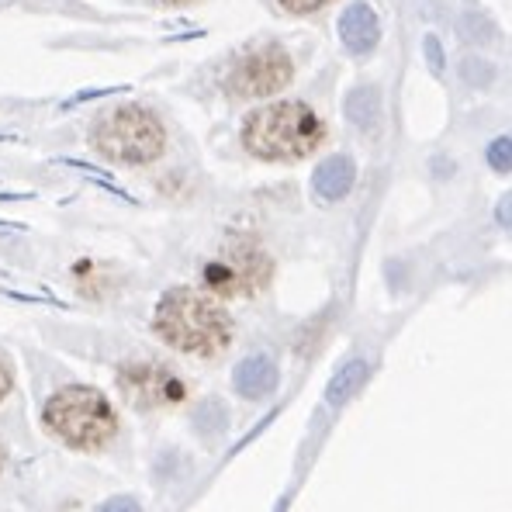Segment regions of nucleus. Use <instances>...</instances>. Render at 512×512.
I'll return each mask as SVG.
<instances>
[{
	"label": "nucleus",
	"instance_id": "f257e3e1",
	"mask_svg": "<svg viewBox=\"0 0 512 512\" xmlns=\"http://www.w3.org/2000/svg\"><path fill=\"white\" fill-rule=\"evenodd\" d=\"M153 329L167 346L191 357H218L232 343L229 312L194 288L167 291L156 305Z\"/></svg>",
	"mask_w": 512,
	"mask_h": 512
},
{
	"label": "nucleus",
	"instance_id": "f03ea898",
	"mask_svg": "<svg viewBox=\"0 0 512 512\" xmlns=\"http://www.w3.org/2000/svg\"><path fill=\"white\" fill-rule=\"evenodd\" d=\"M326 139V125L308 104L301 101H277L253 111L243 122V146L256 160L267 163H291L305 160Z\"/></svg>",
	"mask_w": 512,
	"mask_h": 512
},
{
	"label": "nucleus",
	"instance_id": "7ed1b4c3",
	"mask_svg": "<svg viewBox=\"0 0 512 512\" xmlns=\"http://www.w3.org/2000/svg\"><path fill=\"white\" fill-rule=\"evenodd\" d=\"M42 426L73 450H104L118 436V412L97 388L70 384L42 405Z\"/></svg>",
	"mask_w": 512,
	"mask_h": 512
},
{
	"label": "nucleus",
	"instance_id": "20e7f679",
	"mask_svg": "<svg viewBox=\"0 0 512 512\" xmlns=\"http://www.w3.org/2000/svg\"><path fill=\"white\" fill-rule=\"evenodd\" d=\"M90 139L104 160L122 163V167H146V163L160 160L167 149V128L153 111L139 108V104H122L97 118Z\"/></svg>",
	"mask_w": 512,
	"mask_h": 512
},
{
	"label": "nucleus",
	"instance_id": "39448f33",
	"mask_svg": "<svg viewBox=\"0 0 512 512\" xmlns=\"http://www.w3.org/2000/svg\"><path fill=\"white\" fill-rule=\"evenodd\" d=\"M274 277V260L250 239H232L201 270L205 288L218 298H256Z\"/></svg>",
	"mask_w": 512,
	"mask_h": 512
},
{
	"label": "nucleus",
	"instance_id": "423d86ee",
	"mask_svg": "<svg viewBox=\"0 0 512 512\" xmlns=\"http://www.w3.org/2000/svg\"><path fill=\"white\" fill-rule=\"evenodd\" d=\"M118 391L128 405L142 412L173 409L187 398V381L173 367L156 360H132L118 367Z\"/></svg>",
	"mask_w": 512,
	"mask_h": 512
},
{
	"label": "nucleus",
	"instance_id": "0eeeda50",
	"mask_svg": "<svg viewBox=\"0 0 512 512\" xmlns=\"http://www.w3.org/2000/svg\"><path fill=\"white\" fill-rule=\"evenodd\" d=\"M295 77L288 52L281 45H260V49L246 52L225 77V90L236 101H256V97H270L284 90Z\"/></svg>",
	"mask_w": 512,
	"mask_h": 512
},
{
	"label": "nucleus",
	"instance_id": "6e6552de",
	"mask_svg": "<svg viewBox=\"0 0 512 512\" xmlns=\"http://www.w3.org/2000/svg\"><path fill=\"white\" fill-rule=\"evenodd\" d=\"M340 39L346 49L357 52V56H367V52L381 42V18L374 14L371 4L357 0V4L346 7L340 18Z\"/></svg>",
	"mask_w": 512,
	"mask_h": 512
},
{
	"label": "nucleus",
	"instance_id": "1a4fd4ad",
	"mask_svg": "<svg viewBox=\"0 0 512 512\" xmlns=\"http://www.w3.org/2000/svg\"><path fill=\"white\" fill-rule=\"evenodd\" d=\"M277 381H281V374H277V364L270 357H263V353H253V357H246L243 364L232 371V388L239 391L243 398H267L270 391L277 388Z\"/></svg>",
	"mask_w": 512,
	"mask_h": 512
},
{
	"label": "nucleus",
	"instance_id": "9d476101",
	"mask_svg": "<svg viewBox=\"0 0 512 512\" xmlns=\"http://www.w3.org/2000/svg\"><path fill=\"white\" fill-rule=\"evenodd\" d=\"M353 180H357L353 160L343 153H336L319 163V170H315V177H312V187L322 201H343L346 194L353 191Z\"/></svg>",
	"mask_w": 512,
	"mask_h": 512
},
{
	"label": "nucleus",
	"instance_id": "9b49d317",
	"mask_svg": "<svg viewBox=\"0 0 512 512\" xmlns=\"http://www.w3.org/2000/svg\"><path fill=\"white\" fill-rule=\"evenodd\" d=\"M364 381H367V360H350V364L340 367V374H333V381L326 388V402L333 409H340V405H346L364 388Z\"/></svg>",
	"mask_w": 512,
	"mask_h": 512
},
{
	"label": "nucleus",
	"instance_id": "f8f14e48",
	"mask_svg": "<svg viewBox=\"0 0 512 512\" xmlns=\"http://www.w3.org/2000/svg\"><path fill=\"white\" fill-rule=\"evenodd\" d=\"M346 118L360 128H374L381 122V97L374 87H360L346 97Z\"/></svg>",
	"mask_w": 512,
	"mask_h": 512
},
{
	"label": "nucleus",
	"instance_id": "ddd939ff",
	"mask_svg": "<svg viewBox=\"0 0 512 512\" xmlns=\"http://www.w3.org/2000/svg\"><path fill=\"white\" fill-rule=\"evenodd\" d=\"M194 429H198L205 440H215V436H225L229 429V412H225L222 402H205L198 412H194Z\"/></svg>",
	"mask_w": 512,
	"mask_h": 512
},
{
	"label": "nucleus",
	"instance_id": "4468645a",
	"mask_svg": "<svg viewBox=\"0 0 512 512\" xmlns=\"http://www.w3.org/2000/svg\"><path fill=\"white\" fill-rule=\"evenodd\" d=\"M488 160H492L495 170L509 173V139H506V135H502L499 142H492V149H488Z\"/></svg>",
	"mask_w": 512,
	"mask_h": 512
},
{
	"label": "nucleus",
	"instance_id": "2eb2a0df",
	"mask_svg": "<svg viewBox=\"0 0 512 512\" xmlns=\"http://www.w3.org/2000/svg\"><path fill=\"white\" fill-rule=\"evenodd\" d=\"M329 0H281V7L284 11H291V14H315V11H322Z\"/></svg>",
	"mask_w": 512,
	"mask_h": 512
},
{
	"label": "nucleus",
	"instance_id": "dca6fc26",
	"mask_svg": "<svg viewBox=\"0 0 512 512\" xmlns=\"http://www.w3.org/2000/svg\"><path fill=\"white\" fill-rule=\"evenodd\" d=\"M97 512H142V506L132 499V495H115V499H108Z\"/></svg>",
	"mask_w": 512,
	"mask_h": 512
},
{
	"label": "nucleus",
	"instance_id": "f3484780",
	"mask_svg": "<svg viewBox=\"0 0 512 512\" xmlns=\"http://www.w3.org/2000/svg\"><path fill=\"white\" fill-rule=\"evenodd\" d=\"M11 388H14V367L7 364L4 357H0V402L11 395Z\"/></svg>",
	"mask_w": 512,
	"mask_h": 512
},
{
	"label": "nucleus",
	"instance_id": "a211bd4d",
	"mask_svg": "<svg viewBox=\"0 0 512 512\" xmlns=\"http://www.w3.org/2000/svg\"><path fill=\"white\" fill-rule=\"evenodd\" d=\"M426 56H429V70L433 73H443V56H440V42L429 35L426 39Z\"/></svg>",
	"mask_w": 512,
	"mask_h": 512
},
{
	"label": "nucleus",
	"instance_id": "6ab92c4d",
	"mask_svg": "<svg viewBox=\"0 0 512 512\" xmlns=\"http://www.w3.org/2000/svg\"><path fill=\"white\" fill-rule=\"evenodd\" d=\"M0 471H4V447H0Z\"/></svg>",
	"mask_w": 512,
	"mask_h": 512
},
{
	"label": "nucleus",
	"instance_id": "aec40b11",
	"mask_svg": "<svg viewBox=\"0 0 512 512\" xmlns=\"http://www.w3.org/2000/svg\"><path fill=\"white\" fill-rule=\"evenodd\" d=\"M163 4H187V0H163Z\"/></svg>",
	"mask_w": 512,
	"mask_h": 512
}]
</instances>
